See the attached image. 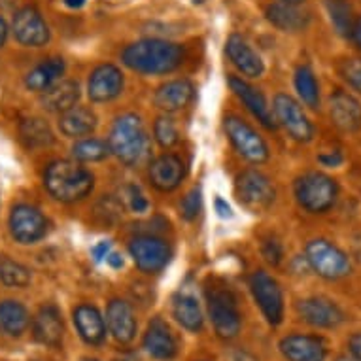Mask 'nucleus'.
I'll return each mask as SVG.
<instances>
[{
  "instance_id": "nucleus-1",
  "label": "nucleus",
  "mask_w": 361,
  "mask_h": 361,
  "mask_svg": "<svg viewBox=\"0 0 361 361\" xmlns=\"http://www.w3.org/2000/svg\"><path fill=\"white\" fill-rule=\"evenodd\" d=\"M184 46L157 38L135 42L121 54L125 65L140 74H169L184 63Z\"/></svg>"
},
{
  "instance_id": "nucleus-2",
  "label": "nucleus",
  "mask_w": 361,
  "mask_h": 361,
  "mask_svg": "<svg viewBox=\"0 0 361 361\" xmlns=\"http://www.w3.org/2000/svg\"><path fill=\"white\" fill-rule=\"evenodd\" d=\"M44 185L54 199L61 202L82 201L93 191L95 178L74 161H51L44 172Z\"/></svg>"
},
{
  "instance_id": "nucleus-3",
  "label": "nucleus",
  "mask_w": 361,
  "mask_h": 361,
  "mask_svg": "<svg viewBox=\"0 0 361 361\" xmlns=\"http://www.w3.org/2000/svg\"><path fill=\"white\" fill-rule=\"evenodd\" d=\"M108 148L121 163L129 166L140 165L148 159L152 142L144 129L142 119L137 114H125L116 119L108 138Z\"/></svg>"
},
{
  "instance_id": "nucleus-4",
  "label": "nucleus",
  "mask_w": 361,
  "mask_h": 361,
  "mask_svg": "<svg viewBox=\"0 0 361 361\" xmlns=\"http://www.w3.org/2000/svg\"><path fill=\"white\" fill-rule=\"evenodd\" d=\"M338 185L324 172H305L295 180V199L307 212L324 214L337 202Z\"/></svg>"
},
{
  "instance_id": "nucleus-5",
  "label": "nucleus",
  "mask_w": 361,
  "mask_h": 361,
  "mask_svg": "<svg viewBox=\"0 0 361 361\" xmlns=\"http://www.w3.org/2000/svg\"><path fill=\"white\" fill-rule=\"evenodd\" d=\"M305 255H307V263L314 273H318L322 279L326 280L344 279L352 269L348 255L329 240H324V238L310 240L307 244Z\"/></svg>"
},
{
  "instance_id": "nucleus-6",
  "label": "nucleus",
  "mask_w": 361,
  "mask_h": 361,
  "mask_svg": "<svg viewBox=\"0 0 361 361\" xmlns=\"http://www.w3.org/2000/svg\"><path fill=\"white\" fill-rule=\"evenodd\" d=\"M225 133H227V138L231 140L233 148L237 149L246 161L254 163V165H261V163L269 161L267 142L259 133L252 125L246 123L243 118L227 116L225 118Z\"/></svg>"
},
{
  "instance_id": "nucleus-7",
  "label": "nucleus",
  "mask_w": 361,
  "mask_h": 361,
  "mask_svg": "<svg viewBox=\"0 0 361 361\" xmlns=\"http://www.w3.org/2000/svg\"><path fill=\"white\" fill-rule=\"evenodd\" d=\"M208 312L212 320L214 331L218 333L219 338H235L240 333L243 320L237 308V301L229 290H214L208 291Z\"/></svg>"
},
{
  "instance_id": "nucleus-8",
  "label": "nucleus",
  "mask_w": 361,
  "mask_h": 361,
  "mask_svg": "<svg viewBox=\"0 0 361 361\" xmlns=\"http://www.w3.org/2000/svg\"><path fill=\"white\" fill-rule=\"evenodd\" d=\"M237 197L244 208L257 214L273 204L276 191L263 172L250 169L237 178Z\"/></svg>"
},
{
  "instance_id": "nucleus-9",
  "label": "nucleus",
  "mask_w": 361,
  "mask_h": 361,
  "mask_svg": "<svg viewBox=\"0 0 361 361\" xmlns=\"http://www.w3.org/2000/svg\"><path fill=\"white\" fill-rule=\"evenodd\" d=\"M250 290L267 322L271 326H279L284 318V297L279 282L265 271H255L250 276Z\"/></svg>"
},
{
  "instance_id": "nucleus-10",
  "label": "nucleus",
  "mask_w": 361,
  "mask_h": 361,
  "mask_svg": "<svg viewBox=\"0 0 361 361\" xmlns=\"http://www.w3.org/2000/svg\"><path fill=\"white\" fill-rule=\"evenodd\" d=\"M273 112L276 123L282 125L286 133L297 142H310L314 137V127L301 104L293 97L280 93L274 97Z\"/></svg>"
},
{
  "instance_id": "nucleus-11",
  "label": "nucleus",
  "mask_w": 361,
  "mask_h": 361,
  "mask_svg": "<svg viewBox=\"0 0 361 361\" xmlns=\"http://www.w3.org/2000/svg\"><path fill=\"white\" fill-rule=\"evenodd\" d=\"M129 254L138 269L146 274L159 273L171 259L169 244L154 235H138L133 238L129 244Z\"/></svg>"
},
{
  "instance_id": "nucleus-12",
  "label": "nucleus",
  "mask_w": 361,
  "mask_h": 361,
  "mask_svg": "<svg viewBox=\"0 0 361 361\" xmlns=\"http://www.w3.org/2000/svg\"><path fill=\"white\" fill-rule=\"evenodd\" d=\"M48 218L30 204H18L10 214V233L21 244L38 243L48 233Z\"/></svg>"
},
{
  "instance_id": "nucleus-13",
  "label": "nucleus",
  "mask_w": 361,
  "mask_h": 361,
  "mask_svg": "<svg viewBox=\"0 0 361 361\" xmlns=\"http://www.w3.org/2000/svg\"><path fill=\"white\" fill-rule=\"evenodd\" d=\"M13 36L27 48H40L49 40V27L35 6L21 8L13 16Z\"/></svg>"
},
{
  "instance_id": "nucleus-14",
  "label": "nucleus",
  "mask_w": 361,
  "mask_h": 361,
  "mask_svg": "<svg viewBox=\"0 0 361 361\" xmlns=\"http://www.w3.org/2000/svg\"><path fill=\"white\" fill-rule=\"evenodd\" d=\"M297 312L308 326L335 329L344 322V312L326 297H307L297 302Z\"/></svg>"
},
{
  "instance_id": "nucleus-15",
  "label": "nucleus",
  "mask_w": 361,
  "mask_h": 361,
  "mask_svg": "<svg viewBox=\"0 0 361 361\" xmlns=\"http://www.w3.org/2000/svg\"><path fill=\"white\" fill-rule=\"evenodd\" d=\"M123 91V74L116 65H101L91 72L87 82V95L93 102L114 101Z\"/></svg>"
},
{
  "instance_id": "nucleus-16",
  "label": "nucleus",
  "mask_w": 361,
  "mask_h": 361,
  "mask_svg": "<svg viewBox=\"0 0 361 361\" xmlns=\"http://www.w3.org/2000/svg\"><path fill=\"white\" fill-rule=\"evenodd\" d=\"M229 85H231L233 93L244 102V106L248 108L250 112H252V116H254L265 129L274 130L279 127L276 119H274L273 110L269 108L265 97H263V93H261L259 89H255L254 85H250L246 80H243V78L238 76L229 78Z\"/></svg>"
},
{
  "instance_id": "nucleus-17",
  "label": "nucleus",
  "mask_w": 361,
  "mask_h": 361,
  "mask_svg": "<svg viewBox=\"0 0 361 361\" xmlns=\"http://www.w3.org/2000/svg\"><path fill=\"white\" fill-rule=\"evenodd\" d=\"M280 352L288 361H326L327 346L316 335H288L280 341Z\"/></svg>"
},
{
  "instance_id": "nucleus-18",
  "label": "nucleus",
  "mask_w": 361,
  "mask_h": 361,
  "mask_svg": "<svg viewBox=\"0 0 361 361\" xmlns=\"http://www.w3.org/2000/svg\"><path fill=\"white\" fill-rule=\"evenodd\" d=\"M329 116L335 127L344 133H355L361 129L360 101L343 89H337L329 99Z\"/></svg>"
},
{
  "instance_id": "nucleus-19",
  "label": "nucleus",
  "mask_w": 361,
  "mask_h": 361,
  "mask_svg": "<svg viewBox=\"0 0 361 361\" xmlns=\"http://www.w3.org/2000/svg\"><path fill=\"white\" fill-rule=\"evenodd\" d=\"M185 174L184 161L174 154H163L149 165V182L155 190L172 191L182 184Z\"/></svg>"
},
{
  "instance_id": "nucleus-20",
  "label": "nucleus",
  "mask_w": 361,
  "mask_h": 361,
  "mask_svg": "<svg viewBox=\"0 0 361 361\" xmlns=\"http://www.w3.org/2000/svg\"><path fill=\"white\" fill-rule=\"evenodd\" d=\"M106 326L112 337L121 344L130 343L137 335V320L129 302L121 299H114L108 302L106 308Z\"/></svg>"
},
{
  "instance_id": "nucleus-21",
  "label": "nucleus",
  "mask_w": 361,
  "mask_h": 361,
  "mask_svg": "<svg viewBox=\"0 0 361 361\" xmlns=\"http://www.w3.org/2000/svg\"><path fill=\"white\" fill-rule=\"evenodd\" d=\"M144 350L152 357L159 361H171L176 355V338L172 335L171 327L166 326L161 318L152 320L148 331L144 335Z\"/></svg>"
},
{
  "instance_id": "nucleus-22",
  "label": "nucleus",
  "mask_w": 361,
  "mask_h": 361,
  "mask_svg": "<svg viewBox=\"0 0 361 361\" xmlns=\"http://www.w3.org/2000/svg\"><path fill=\"white\" fill-rule=\"evenodd\" d=\"M225 51H227V57L231 59L233 65L237 66L238 72H243L244 76L259 78L263 71H265L261 57L255 54L252 46L244 40L243 36H229V40L225 44Z\"/></svg>"
},
{
  "instance_id": "nucleus-23",
  "label": "nucleus",
  "mask_w": 361,
  "mask_h": 361,
  "mask_svg": "<svg viewBox=\"0 0 361 361\" xmlns=\"http://www.w3.org/2000/svg\"><path fill=\"white\" fill-rule=\"evenodd\" d=\"M193 95H195L193 83L188 80H172V82L163 83L155 91L154 102L163 112H178V110H184L193 101Z\"/></svg>"
},
{
  "instance_id": "nucleus-24",
  "label": "nucleus",
  "mask_w": 361,
  "mask_h": 361,
  "mask_svg": "<svg viewBox=\"0 0 361 361\" xmlns=\"http://www.w3.org/2000/svg\"><path fill=\"white\" fill-rule=\"evenodd\" d=\"M63 333H65V327H63L59 310L51 305L42 307L32 322V335L36 341L44 346H59L63 341Z\"/></svg>"
},
{
  "instance_id": "nucleus-25",
  "label": "nucleus",
  "mask_w": 361,
  "mask_h": 361,
  "mask_svg": "<svg viewBox=\"0 0 361 361\" xmlns=\"http://www.w3.org/2000/svg\"><path fill=\"white\" fill-rule=\"evenodd\" d=\"M74 326H76L80 337L91 346L101 344L106 338V324L101 312L91 305H80L74 310Z\"/></svg>"
},
{
  "instance_id": "nucleus-26",
  "label": "nucleus",
  "mask_w": 361,
  "mask_h": 361,
  "mask_svg": "<svg viewBox=\"0 0 361 361\" xmlns=\"http://www.w3.org/2000/svg\"><path fill=\"white\" fill-rule=\"evenodd\" d=\"M267 19L279 27L280 30H286V32H299L308 25L310 21V16H308L305 10L297 6V4H291V2H274L271 6L267 8Z\"/></svg>"
},
{
  "instance_id": "nucleus-27",
  "label": "nucleus",
  "mask_w": 361,
  "mask_h": 361,
  "mask_svg": "<svg viewBox=\"0 0 361 361\" xmlns=\"http://www.w3.org/2000/svg\"><path fill=\"white\" fill-rule=\"evenodd\" d=\"M80 99V85L74 80H59L51 87L42 91V106L48 112H66L76 106Z\"/></svg>"
},
{
  "instance_id": "nucleus-28",
  "label": "nucleus",
  "mask_w": 361,
  "mask_h": 361,
  "mask_svg": "<svg viewBox=\"0 0 361 361\" xmlns=\"http://www.w3.org/2000/svg\"><path fill=\"white\" fill-rule=\"evenodd\" d=\"M97 127L95 112L87 106H72L61 114L59 129L65 137L82 138L91 135Z\"/></svg>"
},
{
  "instance_id": "nucleus-29",
  "label": "nucleus",
  "mask_w": 361,
  "mask_h": 361,
  "mask_svg": "<svg viewBox=\"0 0 361 361\" xmlns=\"http://www.w3.org/2000/svg\"><path fill=\"white\" fill-rule=\"evenodd\" d=\"M172 314L180 326L188 331H201L204 326V316H202L201 305L193 295L188 293H178L172 301Z\"/></svg>"
},
{
  "instance_id": "nucleus-30",
  "label": "nucleus",
  "mask_w": 361,
  "mask_h": 361,
  "mask_svg": "<svg viewBox=\"0 0 361 361\" xmlns=\"http://www.w3.org/2000/svg\"><path fill=\"white\" fill-rule=\"evenodd\" d=\"M65 74V61L63 59H48L42 61L40 65H36L32 71L27 74L25 78V85L30 91H46L48 87H51L54 83H57L61 80V76Z\"/></svg>"
},
{
  "instance_id": "nucleus-31",
  "label": "nucleus",
  "mask_w": 361,
  "mask_h": 361,
  "mask_svg": "<svg viewBox=\"0 0 361 361\" xmlns=\"http://www.w3.org/2000/svg\"><path fill=\"white\" fill-rule=\"evenodd\" d=\"M30 324L29 310L19 301L6 299L0 302V331L10 337H19L27 331Z\"/></svg>"
},
{
  "instance_id": "nucleus-32",
  "label": "nucleus",
  "mask_w": 361,
  "mask_h": 361,
  "mask_svg": "<svg viewBox=\"0 0 361 361\" xmlns=\"http://www.w3.org/2000/svg\"><path fill=\"white\" fill-rule=\"evenodd\" d=\"M21 138L29 148H44L54 144V133L49 129V125L40 118H29L21 121L19 127Z\"/></svg>"
},
{
  "instance_id": "nucleus-33",
  "label": "nucleus",
  "mask_w": 361,
  "mask_h": 361,
  "mask_svg": "<svg viewBox=\"0 0 361 361\" xmlns=\"http://www.w3.org/2000/svg\"><path fill=\"white\" fill-rule=\"evenodd\" d=\"M295 89L297 95L308 108L320 106V87L316 82V76L310 66H299L295 72Z\"/></svg>"
},
{
  "instance_id": "nucleus-34",
  "label": "nucleus",
  "mask_w": 361,
  "mask_h": 361,
  "mask_svg": "<svg viewBox=\"0 0 361 361\" xmlns=\"http://www.w3.org/2000/svg\"><path fill=\"white\" fill-rule=\"evenodd\" d=\"M327 12L338 35L350 36L355 21L354 8L350 4V0H327Z\"/></svg>"
},
{
  "instance_id": "nucleus-35",
  "label": "nucleus",
  "mask_w": 361,
  "mask_h": 361,
  "mask_svg": "<svg viewBox=\"0 0 361 361\" xmlns=\"http://www.w3.org/2000/svg\"><path fill=\"white\" fill-rule=\"evenodd\" d=\"M0 282L8 288H25L30 284V271L10 257H0Z\"/></svg>"
},
{
  "instance_id": "nucleus-36",
  "label": "nucleus",
  "mask_w": 361,
  "mask_h": 361,
  "mask_svg": "<svg viewBox=\"0 0 361 361\" xmlns=\"http://www.w3.org/2000/svg\"><path fill=\"white\" fill-rule=\"evenodd\" d=\"M108 154H110L108 142H102L99 138H83L72 146L74 159L83 161V163H95V161L106 159Z\"/></svg>"
},
{
  "instance_id": "nucleus-37",
  "label": "nucleus",
  "mask_w": 361,
  "mask_h": 361,
  "mask_svg": "<svg viewBox=\"0 0 361 361\" xmlns=\"http://www.w3.org/2000/svg\"><path fill=\"white\" fill-rule=\"evenodd\" d=\"M154 137L157 140L161 148H172L180 142V135H178V127L174 123V119H171L169 116H161L157 118L154 125Z\"/></svg>"
},
{
  "instance_id": "nucleus-38",
  "label": "nucleus",
  "mask_w": 361,
  "mask_h": 361,
  "mask_svg": "<svg viewBox=\"0 0 361 361\" xmlns=\"http://www.w3.org/2000/svg\"><path fill=\"white\" fill-rule=\"evenodd\" d=\"M202 208V197H201V188H193V190L184 197V201L180 204V214L185 221H193L197 216L201 214Z\"/></svg>"
},
{
  "instance_id": "nucleus-39",
  "label": "nucleus",
  "mask_w": 361,
  "mask_h": 361,
  "mask_svg": "<svg viewBox=\"0 0 361 361\" xmlns=\"http://www.w3.org/2000/svg\"><path fill=\"white\" fill-rule=\"evenodd\" d=\"M341 74L348 82V85H352L361 95V59L352 57V59L344 61L341 65Z\"/></svg>"
},
{
  "instance_id": "nucleus-40",
  "label": "nucleus",
  "mask_w": 361,
  "mask_h": 361,
  "mask_svg": "<svg viewBox=\"0 0 361 361\" xmlns=\"http://www.w3.org/2000/svg\"><path fill=\"white\" fill-rule=\"evenodd\" d=\"M261 252H263V257H265L271 265H279L280 259H282V248H280V244L276 243V240H273V238H269V240L263 243Z\"/></svg>"
},
{
  "instance_id": "nucleus-41",
  "label": "nucleus",
  "mask_w": 361,
  "mask_h": 361,
  "mask_svg": "<svg viewBox=\"0 0 361 361\" xmlns=\"http://www.w3.org/2000/svg\"><path fill=\"white\" fill-rule=\"evenodd\" d=\"M129 199H130V208L135 210V212H146L148 210V199L142 195V191H140V188H137V185H130L129 188Z\"/></svg>"
},
{
  "instance_id": "nucleus-42",
  "label": "nucleus",
  "mask_w": 361,
  "mask_h": 361,
  "mask_svg": "<svg viewBox=\"0 0 361 361\" xmlns=\"http://www.w3.org/2000/svg\"><path fill=\"white\" fill-rule=\"evenodd\" d=\"M348 348L352 357H354L355 361H361V333H355V335L350 337Z\"/></svg>"
},
{
  "instance_id": "nucleus-43",
  "label": "nucleus",
  "mask_w": 361,
  "mask_h": 361,
  "mask_svg": "<svg viewBox=\"0 0 361 361\" xmlns=\"http://www.w3.org/2000/svg\"><path fill=\"white\" fill-rule=\"evenodd\" d=\"M108 254H110V243L108 240L97 244L95 248H93V257H95V261H102Z\"/></svg>"
},
{
  "instance_id": "nucleus-44",
  "label": "nucleus",
  "mask_w": 361,
  "mask_h": 361,
  "mask_svg": "<svg viewBox=\"0 0 361 361\" xmlns=\"http://www.w3.org/2000/svg\"><path fill=\"white\" fill-rule=\"evenodd\" d=\"M350 38H352L355 46L361 49V18H355L354 27H352V32H350Z\"/></svg>"
},
{
  "instance_id": "nucleus-45",
  "label": "nucleus",
  "mask_w": 361,
  "mask_h": 361,
  "mask_svg": "<svg viewBox=\"0 0 361 361\" xmlns=\"http://www.w3.org/2000/svg\"><path fill=\"white\" fill-rule=\"evenodd\" d=\"M216 210H218L219 218H231V208L229 204L224 201V199H216Z\"/></svg>"
},
{
  "instance_id": "nucleus-46",
  "label": "nucleus",
  "mask_w": 361,
  "mask_h": 361,
  "mask_svg": "<svg viewBox=\"0 0 361 361\" xmlns=\"http://www.w3.org/2000/svg\"><path fill=\"white\" fill-rule=\"evenodd\" d=\"M106 263L112 267V269H121V267H123V257L119 254H116V252H110V254L106 255Z\"/></svg>"
},
{
  "instance_id": "nucleus-47",
  "label": "nucleus",
  "mask_w": 361,
  "mask_h": 361,
  "mask_svg": "<svg viewBox=\"0 0 361 361\" xmlns=\"http://www.w3.org/2000/svg\"><path fill=\"white\" fill-rule=\"evenodd\" d=\"M341 161H343V155H341V154L329 155V157H327V155H320V163H324V165H327V166L338 165Z\"/></svg>"
},
{
  "instance_id": "nucleus-48",
  "label": "nucleus",
  "mask_w": 361,
  "mask_h": 361,
  "mask_svg": "<svg viewBox=\"0 0 361 361\" xmlns=\"http://www.w3.org/2000/svg\"><path fill=\"white\" fill-rule=\"evenodd\" d=\"M8 38V23L4 21V18H0V48L6 44Z\"/></svg>"
},
{
  "instance_id": "nucleus-49",
  "label": "nucleus",
  "mask_w": 361,
  "mask_h": 361,
  "mask_svg": "<svg viewBox=\"0 0 361 361\" xmlns=\"http://www.w3.org/2000/svg\"><path fill=\"white\" fill-rule=\"evenodd\" d=\"M63 2H65L68 8H74V10H76V8H82L83 4H85V0H63Z\"/></svg>"
},
{
  "instance_id": "nucleus-50",
  "label": "nucleus",
  "mask_w": 361,
  "mask_h": 361,
  "mask_svg": "<svg viewBox=\"0 0 361 361\" xmlns=\"http://www.w3.org/2000/svg\"><path fill=\"white\" fill-rule=\"evenodd\" d=\"M284 2H291V4H299V2H302V0H284Z\"/></svg>"
},
{
  "instance_id": "nucleus-51",
  "label": "nucleus",
  "mask_w": 361,
  "mask_h": 361,
  "mask_svg": "<svg viewBox=\"0 0 361 361\" xmlns=\"http://www.w3.org/2000/svg\"><path fill=\"white\" fill-rule=\"evenodd\" d=\"M337 361H355V360H354V357H352V360H350V357H338Z\"/></svg>"
},
{
  "instance_id": "nucleus-52",
  "label": "nucleus",
  "mask_w": 361,
  "mask_h": 361,
  "mask_svg": "<svg viewBox=\"0 0 361 361\" xmlns=\"http://www.w3.org/2000/svg\"><path fill=\"white\" fill-rule=\"evenodd\" d=\"M82 361H99V360H89V357H87V360H82Z\"/></svg>"
}]
</instances>
